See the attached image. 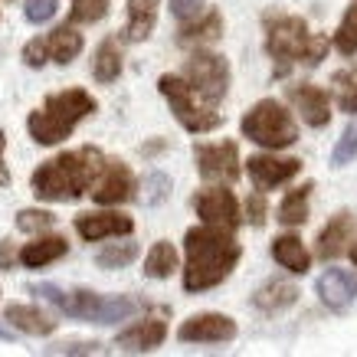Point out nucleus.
Instances as JSON below:
<instances>
[{
    "instance_id": "nucleus-10",
    "label": "nucleus",
    "mask_w": 357,
    "mask_h": 357,
    "mask_svg": "<svg viewBox=\"0 0 357 357\" xmlns=\"http://www.w3.org/2000/svg\"><path fill=\"white\" fill-rule=\"evenodd\" d=\"M177 337L187 341V344H223V341L236 337V321L217 312L194 314V318H187L184 325H181Z\"/></svg>"
},
{
    "instance_id": "nucleus-17",
    "label": "nucleus",
    "mask_w": 357,
    "mask_h": 357,
    "mask_svg": "<svg viewBox=\"0 0 357 357\" xmlns=\"http://www.w3.org/2000/svg\"><path fill=\"white\" fill-rule=\"evenodd\" d=\"M131 190H135V177L121 161H109L102 164V181L96 187V204H121L128 200Z\"/></svg>"
},
{
    "instance_id": "nucleus-4",
    "label": "nucleus",
    "mask_w": 357,
    "mask_h": 357,
    "mask_svg": "<svg viewBox=\"0 0 357 357\" xmlns=\"http://www.w3.org/2000/svg\"><path fill=\"white\" fill-rule=\"evenodd\" d=\"M33 295H43L46 302L59 305L66 314H73L79 321H96V325H115L125 321L138 312L135 298L125 295H96L89 289H76V292H66L59 285H33Z\"/></svg>"
},
{
    "instance_id": "nucleus-33",
    "label": "nucleus",
    "mask_w": 357,
    "mask_h": 357,
    "mask_svg": "<svg viewBox=\"0 0 357 357\" xmlns=\"http://www.w3.org/2000/svg\"><path fill=\"white\" fill-rule=\"evenodd\" d=\"M109 13V0H73V20L96 23Z\"/></svg>"
},
{
    "instance_id": "nucleus-22",
    "label": "nucleus",
    "mask_w": 357,
    "mask_h": 357,
    "mask_svg": "<svg viewBox=\"0 0 357 357\" xmlns=\"http://www.w3.org/2000/svg\"><path fill=\"white\" fill-rule=\"evenodd\" d=\"M7 321H10L17 331H26V335H53L56 321L50 314H43L40 308H30V305H7Z\"/></svg>"
},
{
    "instance_id": "nucleus-29",
    "label": "nucleus",
    "mask_w": 357,
    "mask_h": 357,
    "mask_svg": "<svg viewBox=\"0 0 357 357\" xmlns=\"http://www.w3.org/2000/svg\"><path fill=\"white\" fill-rule=\"evenodd\" d=\"M335 92H337L341 112L354 115L357 112V69H341V73H335Z\"/></svg>"
},
{
    "instance_id": "nucleus-20",
    "label": "nucleus",
    "mask_w": 357,
    "mask_h": 357,
    "mask_svg": "<svg viewBox=\"0 0 357 357\" xmlns=\"http://www.w3.org/2000/svg\"><path fill=\"white\" fill-rule=\"evenodd\" d=\"M295 302H298V289H295L292 282H282V279L266 282L259 292L252 295V305L266 314H279L285 308H292Z\"/></svg>"
},
{
    "instance_id": "nucleus-12",
    "label": "nucleus",
    "mask_w": 357,
    "mask_h": 357,
    "mask_svg": "<svg viewBox=\"0 0 357 357\" xmlns=\"http://www.w3.org/2000/svg\"><path fill=\"white\" fill-rule=\"evenodd\" d=\"M194 206L200 220L210 223V227H220V229H233L239 227V206H236V197L223 190V187H213V190H204V194L194 197Z\"/></svg>"
},
{
    "instance_id": "nucleus-13",
    "label": "nucleus",
    "mask_w": 357,
    "mask_h": 357,
    "mask_svg": "<svg viewBox=\"0 0 357 357\" xmlns=\"http://www.w3.org/2000/svg\"><path fill=\"white\" fill-rule=\"evenodd\" d=\"M354 233H357V217L354 213H347V210H341V213H335V217L325 223V229L318 233L314 252H318L321 259H337V256L351 252Z\"/></svg>"
},
{
    "instance_id": "nucleus-30",
    "label": "nucleus",
    "mask_w": 357,
    "mask_h": 357,
    "mask_svg": "<svg viewBox=\"0 0 357 357\" xmlns=\"http://www.w3.org/2000/svg\"><path fill=\"white\" fill-rule=\"evenodd\" d=\"M335 46H337V53L341 56H354L357 53V0L347 7L344 20H341V26H337Z\"/></svg>"
},
{
    "instance_id": "nucleus-7",
    "label": "nucleus",
    "mask_w": 357,
    "mask_h": 357,
    "mask_svg": "<svg viewBox=\"0 0 357 357\" xmlns=\"http://www.w3.org/2000/svg\"><path fill=\"white\" fill-rule=\"evenodd\" d=\"M158 89H161L164 98L171 102V112L177 115V121H181L187 131H197V135H200V131L220 128L223 119L194 96V89H190V82H187L184 76H161Z\"/></svg>"
},
{
    "instance_id": "nucleus-27",
    "label": "nucleus",
    "mask_w": 357,
    "mask_h": 357,
    "mask_svg": "<svg viewBox=\"0 0 357 357\" xmlns=\"http://www.w3.org/2000/svg\"><path fill=\"white\" fill-rule=\"evenodd\" d=\"M177 269V249L171 243H154V249L148 252V259H144V275L148 279H167L171 272Z\"/></svg>"
},
{
    "instance_id": "nucleus-8",
    "label": "nucleus",
    "mask_w": 357,
    "mask_h": 357,
    "mask_svg": "<svg viewBox=\"0 0 357 357\" xmlns=\"http://www.w3.org/2000/svg\"><path fill=\"white\" fill-rule=\"evenodd\" d=\"M184 79L190 82L194 96L200 98L204 105L213 109L229 89V66H227V59L217 53H194L187 59Z\"/></svg>"
},
{
    "instance_id": "nucleus-1",
    "label": "nucleus",
    "mask_w": 357,
    "mask_h": 357,
    "mask_svg": "<svg viewBox=\"0 0 357 357\" xmlns=\"http://www.w3.org/2000/svg\"><path fill=\"white\" fill-rule=\"evenodd\" d=\"M187 266H184V289L187 292H206L227 279L239 262V246L233 233L220 227H194L184 239Z\"/></svg>"
},
{
    "instance_id": "nucleus-26",
    "label": "nucleus",
    "mask_w": 357,
    "mask_h": 357,
    "mask_svg": "<svg viewBox=\"0 0 357 357\" xmlns=\"http://www.w3.org/2000/svg\"><path fill=\"white\" fill-rule=\"evenodd\" d=\"M59 256H66V239L63 236H46V239H40V243H30V246L20 252L23 266H30V269H40V266L59 259Z\"/></svg>"
},
{
    "instance_id": "nucleus-34",
    "label": "nucleus",
    "mask_w": 357,
    "mask_h": 357,
    "mask_svg": "<svg viewBox=\"0 0 357 357\" xmlns=\"http://www.w3.org/2000/svg\"><path fill=\"white\" fill-rule=\"evenodd\" d=\"M167 194H171V181H167V174H148V177H144V194H141V200H144L148 206L167 200Z\"/></svg>"
},
{
    "instance_id": "nucleus-6",
    "label": "nucleus",
    "mask_w": 357,
    "mask_h": 357,
    "mask_svg": "<svg viewBox=\"0 0 357 357\" xmlns=\"http://www.w3.org/2000/svg\"><path fill=\"white\" fill-rule=\"evenodd\" d=\"M243 135L249 141H256L262 148H289L298 141V128H295V119L282 109L275 98H262L259 105H252L243 119Z\"/></svg>"
},
{
    "instance_id": "nucleus-37",
    "label": "nucleus",
    "mask_w": 357,
    "mask_h": 357,
    "mask_svg": "<svg viewBox=\"0 0 357 357\" xmlns=\"http://www.w3.org/2000/svg\"><path fill=\"white\" fill-rule=\"evenodd\" d=\"M102 344L98 341H63V344L46 347V354H98Z\"/></svg>"
},
{
    "instance_id": "nucleus-18",
    "label": "nucleus",
    "mask_w": 357,
    "mask_h": 357,
    "mask_svg": "<svg viewBox=\"0 0 357 357\" xmlns=\"http://www.w3.org/2000/svg\"><path fill=\"white\" fill-rule=\"evenodd\" d=\"M76 229L82 239H105V236H128L131 217L125 213H86L76 220Z\"/></svg>"
},
{
    "instance_id": "nucleus-41",
    "label": "nucleus",
    "mask_w": 357,
    "mask_h": 357,
    "mask_svg": "<svg viewBox=\"0 0 357 357\" xmlns=\"http://www.w3.org/2000/svg\"><path fill=\"white\" fill-rule=\"evenodd\" d=\"M351 259H354V262H357V246H354V249H351Z\"/></svg>"
},
{
    "instance_id": "nucleus-14",
    "label": "nucleus",
    "mask_w": 357,
    "mask_h": 357,
    "mask_svg": "<svg viewBox=\"0 0 357 357\" xmlns=\"http://www.w3.org/2000/svg\"><path fill=\"white\" fill-rule=\"evenodd\" d=\"M249 181L256 184V190H272V187L292 181L295 174L302 171V161L295 158H269V154H256L246 161Z\"/></svg>"
},
{
    "instance_id": "nucleus-24",
    "label": "nucleus",
    "mask_w": 357,
    "mask_h": 357,
    "mask_svg": "<svg viewBox=\"0 0 357 357\" xmlns=\"http://www.w3.org/2000/svg\"><path fill=\"white\" fill-rule=\"evenodd\" d=\"M312 190L314 184H302L285 194V200L279 204V220L285 227H302L308 220V197H312Z\"/></svg>"
},
{
    "instance_id": "nucleus-35",
    "label": "nucleus",
    "mask_w": 357,
    "mask_h": 357,
    "mask_svg": "<svg viewBox=\"0 0 357 357\" xmlns=\"http://www.w3.org/2000/svg\"><path fill=\"white\" fill-rule=\"evenodd\" d=\"M56 223L53 213H46V210H20L17 213V227L23 229V233H43V229H50Z\"/></svg>"
},
{
    "instance_id": "nucleus-5",
    "label": "nucleus",
    "mask_w": 357,
    "mask_h": 357,
    "mask_svg": "<svg viewBox=\"0 0 357 357\" xmlns=\"http://www.w3.org/2000/svg\"><path fill=\"white\" fill-rule=\"evenodd\" d=\"M89 112H96V98L82 92V89H69V92L46 98L43 109L33 112L26 119V128H30L36 144H59V141L73 135V128L86 119Z\"/></svg>"
},
{
    "instance_id": "nucleus-42",
    "label": "nucleus",
    "mask_w": 357,
    "mask_h": 357,
    "mask_svg": "<svg viewBox=\"0 0 357 357\" xmlns=\"http://www.w3.org/2000/svg\"><path fill=\"white\" fill-rule=\"evenodd\" d=\"M0 337H3V341H7V337H10V335H7V331H3V328H0Z\"/></svg>"
},
{
    "instance_id": "nucleus-39",
    "label": "nucleus",
    "mask_w": 357,
    "mask_h": 357,
    "mask_svg": "<svg viewBox=\"0 0 357 357\" xmlns=\"http://www.w3.org/2000/svg\"><path fill=\"white\" fill-rule=\"evenodd\" d=\"M246 217L252 227H262V223H266V200H262L259 194H252L246 200Z\"/></svg>"
},
{
    "instance_id": "nucleus-9",
    "label": "nucleus",
    "mask_w": 357,
    "mask_h": 357,
    "mask_svg": "<svg viewBox=\"0 0 357 357\" xmlns=\"http://www.w3.org/2000/svg\"><path fill=\"white\" fill-rule=\"evenodd\" d=\"M82 53V33H76L73 26H63L56 30L53 36H43V40H33L26 50H23V59L30 66H43V63H73L76 56Z\"/></svg>"
},
{
    "instance_id": "nucleus-21",
    "label": "nucleus",
    "mask_w": 357,
    "mask_h": 357,
    "mask_svg": "<svg viewBox=\"0 0 357 357\" xmlns=\"http://www.w3.org/2000/svg\"><path fill=\"white\" fill-rule=\"evenodd\" d=\"M272 259L279 262L282 269L295 272V275H305L308 266H312V256H308V249L302 246V239L298 236H279L272 243Z\"/></svg>"
},
{
    "instance_id": "nucleus-36",
    "label": "nucleus",
    "mask_w": 357,
    "mask_h": 357,
    "mask_svg": "<svg viewBox=\"0 0 357 357\" xmlns=\"http://www.w3.org/2000/svg\"><path fill=\"white\" fill-rule=\"evenodd\" d=\"M56 7H59V0H26L23 13L30 23H46L56 17Z\"/></svg>"
},
{
    "instance_id": "nucleus-31",
    "label": "nucleus",
    "mask_w": 357,
    "mask_h": 357,
    "mask_svg": "<svg viewBox=\"0 0 357 357\" xmlns=\"http://www.w3.org/2000/svg\"><path fill=\"white\" fill-rule=\"evenodd\" d=\"M135 256H138V246H135V243H119V246L102 249V252L96 256V262L98 266H105V269H121V266H128Z\"/></svg>"
},
{
    "instance_id": "nucleus-19",
    "label": "nucleus",
    "mask_w": 357,
    "mask_h": 357,
    "mask_svg": "<svg viewBox=\"0 0 357 357\" xmlns=\"http://www.w3.org/2000/svg\"><path fill=\"white\" fill-rule=\"evenodd\" d=\"M164 335H167V325H164L161 318H144V321H138V325H131L128 331H121L115 344H119L121 351L144 354V351H154V347L161 344Z\"/></svg>"
},
{
    "instance_id": "nucleus-3",
    "label": "nucleus",
    "mask_w": 357,
    "mask_h": 357,
    "mask_svg": "<svg viewBox=\"0 0 357 357\" xmlns=\"http://www.w3.org/2000/svg\"><path fill=\"white\" fill-rule=\"evenodd\" d=\"M96 148H82V151H66L53 161H46L40 171L33 174V194L40 200H76L82 197L96 171L102 167Z\"/></svg>"
},
{
    "instance_id": "nucleus-28",
    "label": "nucleus",
    "mask_w": 357,
    "mask_h": 357,
    "mask_svg": "<svg viewBox=\"0 0 357 357\" xmlns=\"http://www.w3.org/2000/svg\"><path fill=\"white\" fill-rule=\"evenodd\" d=\"M92 73H96L98 82H115L121 76V53L119 46L105 40V43L96 50V63H92Z\"/></svg>"
},
{
    "instance_id": "nucleus-11",
    "label": "nucleus",
    "mask_w": 357,
    "mask_h": 357,
    "mask_svg": "<svg viewBox=\"0 0 357 357\" xmlns=\"http://www.w3.org/2000/svg\"><path fill=\"white\" fill-rule=\"evenodd\" d=\"M197 171L206 181H236L239 177V151L233 141L220 144H197Z\"/></svg>"
},
{
    "instance_id": "nucleus-40",
    "label": "nucleus",
    "mask_w": 357,
    "mask_h": 357,
    "mask_svg": "<svg viewBox=\"0 0 357 357\" xmlns=\"http://www.w3.org/2000/svg\"><path fill=\"white\" fill-rule=\"evenodd\" d=\"M3 144H7V135L0 131V184L7 187L10 184V174H7V167H3Z\"/></svg>"
},
{
    "instance_id": "nucleus-15",
    "label": "nucleus",
    "mask_w": 357,
    "mask_h": 357,
    "mask_svg": "<svg viewBox=\"0 0 357 357\" xmlns=\"http://www.w3.org/2000/svg\"><path fill=\"white\" fill-rule=\"evenodd\" d=\"M314 292L318 298L331 308V312H344L347 305L357 298V279L354 272L347 269H325L314 282Z\"/></svg>"
},
{
    "instance_id": "nucleus-16",
    "label": "nucleus",
    "mask_w": 357,
    "mask_h": 357,
    "mask_svg": "<svg viewBox=\"0 0 357 357\" xmlns=\"http://www.w3.org/2000/svg\"><path fill=\"white\" fill-rule=\"evenodd\" d=\"M289 102H292L298 115H302L305 125L312 128H325L331 121V102H328V92L325 89L312 86V82H302V86H292L289 89Z\"/></svg>"
},
{
    "instance_id": "nucleus-25",
    "label": "nucleus",
    "mask_w": 357,
    "mask_h": 357,
    "mask_svg": "<svg viewBox=\"0 0 357 357\" xmlns=\"http://www.w3.org/2000/svg\"><path fill=\"white\" fill-rule=\"evenodd\" d=\"M220 33H223V17H220L217 10H210L204 20H197V23H190V26H184V30L177 33V40H181L184 46L213 43V40H220Z\"/></svg>"
},
{
    "instance_id": "nucleus-38",
    "label": "nucleus",
    "mask_w": 357,
    "mask_h": 357,
    "mask_svg": "<svg viewBox=\"0 0 357 357\" xmlns=\"http://www.w3.org/2000/svg\"><path fill=\"white\" fill-rule=\"evenodd\" d=\"M204 10V0H171V13L177 20H194Z\"/></svg>"
},
{
    "instance_id": "nucleus-32",
    "label": "nucleus",
    "mask_w": 357,
    "mask_h": 357,
    "mask_svg": "<svg viewBox=\"0 0 357 357\" xmlns=\"http://www.w3.org/2000/svg\"><path fill=\"white\" fill-rule=\"evenodd\" d=\"M357 158V121H351L344 128V135L337 138L335 151H331V164L335 167H344V164H351Z\"/></svg>"
},
{
    "instance_id": "nucleus-2",
    "label": "nucleus",
    "mask_w": 357,
    "mask_h": 357,
    "mask_svg": "<svg viewBox=\"0 0 357 357\" xmlns=\"http://www.w3.org/2000/svg\"><path fill=\"white\" fill-rule=\"evenodd\" d=\"M266 50H269L272 63H275V76L285 79L292 73V66H318L328 53V36L308 30L302 17H289V13H266Z\"/></svg>"
},
{
    "instance_id": "nucleus-23",
    "label": "nucleus",
    "mask_w": 357,
    "mask_h": 357,
    "mask_svg": "<svg viewBox=\"0 0 357 357\" xmlns=\"http://www.w3.org/2000/svg\"><path fill=\"white\" fill-rule=\"evenodd\" d=\"M158 3L161 0H128V30L125 36L141 43L148 40V33L154 30V20H158Z\"/></svg>"
}]
</instances>
